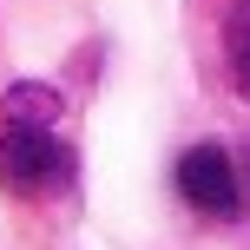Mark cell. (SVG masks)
<instances>
[{
  "mask_svg": "<svg viewBox=\"0 0 250 250\" xmlns=\"http://www.w3.org/2000/svg\"><path fill=\"white\" fill-rule=\"evenodd\" d=\"M178 191H185V204L204 211V217H237V204H244L237 165H230L224 145H191L185 158H178Z\"/></svg>",
  "mask_w": 250,
  "mask_h": 250,
  "instance_id": "2",
  "label": "cell"
},
{
  "mask_svg": "<svg viewBox=\"0 0 250 250\" xmlns=\"http://www.w3.org/2000/svg\"><path fill=\"white\" fill-rule=\"evenodd\" d=\"M60 119V92L53 86H13L7 92V125H53Z\"/></svg>",
  "mask_w": 250,
  "mask_h": 250,
  "instance_id": "3",
  "label": "cell"
},
{
  "mask_svg": "<svg viewBox=\"0 0 250 250\" xmlns=\"http://www.w3.org/2000/svg\"><path fill=\"white\" fill-rule=\"evenodd\" d=\"M224 46H230V79H237V92L250 99V0L237 13H230V26H224Z\"/></svg>",
  "mask_w": 250,
  "mask_h": 250,
  "instance_id": "4",
  "label": "cell"
},
{
  "mask_svg": "<svg viewBox=\"0 0 250 250\" xmlns=\"http://www.w3.org/2000/svg\"><path fill=\"white\" fill-rule=\"evenodd\" d=\"M73 178V151L53 125H0V185L13 198H46Z\"/></svg>",
  "mask_w": 250,
  "mask_h": 250,
  "instance_id": "1",
  "label": "cell"
}]
</instances>
